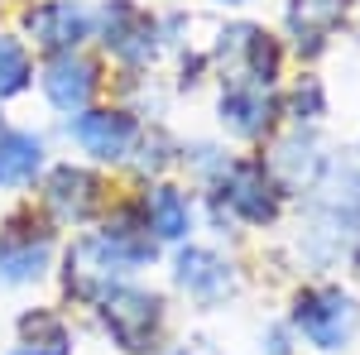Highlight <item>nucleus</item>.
I'll return each mask as SVG.
<instances>
[{
	"label": "nucleus",
	"mask_w": 360,
	"mask_h": 355,
	"mask_svg": "<svg viewBox=\"0 0 360 355\" xmlns=\"http://www.w3.org/2000/svg\"><path fill=\"white\" fill-rule=\"evenodd\" d=\"M217 115H221V130L231 139H264L278 120V96L274 86H255V82H226L221 101H217Z\"/></svg>",
	"instance_id": "9b49d317"
},
{
	"label": "nucleus",
	"mask_w": 360,
	"mask_h": 355,
	"mask_svg": "<svg viewBox=\"0 0 360 355\" xmlns=\"http://www.w3.org/2000/svg\"><path fill=\"white\" fill-rule=\"evenodd\" d=\"M34 86V58L20 34H0V101H15Z\"/></svg>",
	"instance_id": "6ab92c4d"
},
{
	"label": "nucleus",
	"mask_w": 360,
	"mask_h": 355,
	"mask_svg": "<svg viewBox=\"0 0 360 355\" xmlns=\"http://www.w3.org/2000/svg\"><path fill=\"white\" fill-rule=\"evenodd\" d=\"M264 168H269V178H274L283 192H307L317 178H322L327 159H322L317 135L298 125V130H288L283 139H274V154L264 159Z\"/></svg>",
	"instance_id": "2eb2a0df"
},
{
	"label": "nucleus",
	"mask_w": 360,
	"mask_h": 355,
	"mask_svg": "<svg viewBox=\"0 0 360 355\" xmlns=\"http://www.w3.org/2000/svg\"><path fill=\"white\" fill-rule=\"evenodd\" d=\"M173 288L183 298H193L197 307H221V302L236 298L240 278H236V264L217 254L207 245H178L173 254Z\"/></svg>",
	"instance_id": "1a4fd4ad"
},
{
	"label": "nucleus",
	"mask_w": 360,
	"mask_h": 355,
	"mask_svg": "<svg viewBox=\"0 0 360 355\" xmlns=\"http://www.w3.org/2000/svg\"><path fill=\"white\" fill-rule=\"evenodd\" d=\"M293 331L303 336L312 351L336 355V351H351L360 336V302L356 293L336 288V283H307L298 288L293 298V312H288Z\"/></svg>",
	"instance_id": "f03ea898"
},
{
	"label": "nucleus",
	"mask_w": 360,
	"mask_h": 355,
	"mask_svg": "<svg viewBox=\"0 0 360 355\" xmlns=\"http://www.w3.org/2000/svg\"><path fill=\"white\" fill-rule=\"evenodd\" d=\"M20 346H25L29 355H72V331H68V322L58 317V312H49V307H34V312H25L20 317Z\"/></svg>",
	"instance_id": "a211bd4d"
},
{
	"label": "nucleus",
	"mask_w": 360,
	"mask_h": 355,
	"mask_svg": "<svg viewBox=\"0 0 360 355\" xmlns=\"http://www.w3.org/2000/svg\"><path fill=\"white\" fill-rule=\"evenodd\" d=\"M10 355H29V351H25V346H20V351H10Z\"/></svg>",
	"instance_id": "5701e85b"
},
{
	"label": "nucleus",
	"mask_w": 360,
	"mask_h": 355,
	"mask_svg": "<svg viewBox=\"0 0 360 355\" xmlns=\"http://www.w3.org/2000/svg\"><path fill=\"white\" fill-rule=\"evenodd\" d=\"M101 312V327L125 355H149L159 331H164V298L149 293V288H135V283H115L106 298L96 302Z\"/></svg>",
	"instance_id": "7ed1b4c3"
},
{
	"label": "nucleus",
	"mask_w": 360,
	"mask_h": 355,
	"mask_svg": "<svg viewBox=\"0 0 360 355\" xmlns=\"http://www.w3.org/2000/svg\"><path fill=\"white\" fill-rule=\"evenodd\" d=\"M25 39L34 49H44V53H77L86 39H91V29H96V15L86 10L82 0H39V5H29L25 20Z\"/></svg>",
	"instance_id": "6e6552de"
},
{
	"label": "nucleus",
	"mask_w": 360,
	"mask_h": 355,
	"mask_svg": "<svg viewBox=\"0 0 360 355\" xmlns=\"http://www.w3.org/2000/svg\"><path fill=\"white\" fill-rule=\"evenodd\" d=\"M212 217L221 221H240V226H274L283 212V188L269 178L264 159H226V168L212 178Z\"/></svg>",
	"instance_id": "f257e3e1"
},
{
	"label": "nucleus",
	"mask_w": 360,
	"mask_h": 355,
	"mask_svg": "<svg viewBox=\"0 0 360 355\" xmlns=\"http://www.w3.org/2000/svg\"><path fill=\"white\" fill-rule=\"evenodd\" d=\"M139 217L159 245H188L197 226V207L178 183H149V192L139 197Z\"/></svg>",
	"instance_id": "4468645a"
},
{
	"label": "nucleus",
	"mask_w": 360,
	"mask_h": 355,
	"mask_svg": "<svg viewBox=\"0 0 360 355\" xmlns=\"http://www.w3.org/2000/svg\"><path fill=\"white\" fill-rule=\"evenodd\" d=\"M96 29H101V49L130 72L149 67L164 49V25L139 0H106L96 15Z\"/></svg>",
	"instance_id": "20e7f679"
},
{
	"label": "nucleus",
	"mask_w": 360,
	"mask_h": 355,
	"mask_svg": "<svg viewBox=\"0 0 360 355\" xmlns=\"http://www.w3.org/2000/svg\"><path fill=\"white\" fill-rule=\"evenodd\" d=\"M139 120L120 106H86L77 115H68V139L96 164H125L139 144Z\"/></svg>",
	"instance_id": "0eeeda50"
},
{
	"label": "nucleus",
	"mask_w": 360,
	"mask_h": 355,
	"mask_svg": "<svg viewBox=\"0 0 360 355\" xmlns=\"http://www.w3.org/2000/svg\"><path fill=\"white\" fill-rule=\"evenodd\" d=\"M53 226L39 221L34 212H20V217L5 221L0 231V283L5 288H25V283H39L49 264H53Z\"/></svg>",
	"instance_id": "423d86ee"
},
{
	"label": "nucleus",
	"mask_w": 360,
	"mask_h": 355,
	"mask_svg": "<svg viewBox=\"0 0 360 355\" xmlns=\"http://www.w3.org/2000/svg\"><path fill=\"white\" fill-rule=\"evenodd\" d=\"M125 278H130V273L111 259V250L96 240V231L82 235V240H72V250H68V269H63V283H68V293H72L77 302L96 307V302L106 298L115 283H125Z\"/></svg>",
	"instance_id": "f8f14e48"
},
{
	"label": "nucleus",
	"mask_w": 360,
	"mask_h": 355,
	"mask_svg": "<svg viewBox=\"0 0 360 355\" xmlns=\"http://www.w3.org/2000/svg\"><path fill=\"white\" fill-rule=\"evenodd\" d=\"M322 115H327V86L317 77H303L293 86V96H288V120L293 125H317Z\"/></svg>",
	"instance_id": "aec40b11"
},
{
	"label": "nucleus",
	"mask_w": 360,
	"mask_h": 355,
	"mask_svg": "<svg viewBox=\"0 0 360 355\" xmlns=\"http://www.w3.org/2000/svg\"><path fill=\"white\" fill-rule=\"evenodd\" d=\"M217 67L226 82H255V86H278L283 72V49L274 34L259 25H226L217 34Z\"/></svg>",
	"instance_id": "39448f33"
},
{
	"label": "nucleus",
	"mask_w": 360,
	"mask_h": 355,
	"mask_svg": "<svg viewBox=\"0 0 360 355\" xmlns=\"http://www.w3.org/2000/svg\"><path fill=\"white\" fill-rule=\"evenodd\" d=\"M44 164H49L44 135L0 125V192H20L29 183H39L44 178Z\"/></svg>",
	"instance_id": "f3484780"
},
{
	"label": "nucleus",
	"mask_w": 360,
	"mask_h": 355,
	"mask_svg": "<svg viewBox=\"0 0 360 355\" xmlns=\"http://www.w3.org/2000/svg\"><path fill=\"white\" fill-rule=\"evenodd\" d=\"M96 240L111 250V259L125 273H139L144 264L159 259V240L149 235V226H144V217H139V207H120V212H111V217L101 221Z\"/></svg>",
	"instance_id": "dca6fc26"
},
{
	"label": "nucleus",
	"mask_w": 360,
	"mask_h": 355,
	"mask_svg": "<svg viewBox=\"0 0 360 355\" xmlns=\"http://www.w3.org/2000/svg\"><path fill=\"white\" fill-rule=\"evenodd\" d=\"M269 355H288V336H283V331L269 336Z\"/></svg>",
	"instance_id": "412c9836"
},
{
	"label": "nucleus",
	"mask_w": 360,
	"mask_h": 355,
	"mask_svg": "<svg viewBox=\"0 0 360 355\" xmlns=\"http://www.w3.org/2000/svg\"><path fill=\"white\" fill-rule=\"evenodd\" d=\"M217 5H231V10H240V5H250V0H217Z\"/></svg>",
	"instance_id": "4be33fe9"
},
{
	"label": "nucleus",
	"mask_w": 360,
	"mask_h": 355,
	"mask_svg": "<svg viewBox=\"0 0 360 355\" xmlns=\"http://www.w3.org/2000/svg\"><path fill=\"white\" fill-rule=\"evenodd\" d=\"M39 86H44V96H49V106L63 110V115H77V110L91 106V96H96V63L77 53H53L44 63V72H39Z\"/></svg>",
	"instance_id": "ddd939ff"
},
{
	"label": "nucleus",
	"mask_w": 360,
	"mask_h": 355,
	"mask_svg": "<svg viewBox=\"0 0 360 355\" xmlns=\"http://www.w3.org/2000/svg\"><path fill=\"white\" fill-rule=\"evenodd\" d=\"M101 202H106V188H101V178L91 168L58 164L44 173V212L58 226H86L101 212Z\"/></svg>",
	"instance_id": "9d476101"
},
{
	"label": "nucleus",
	"mask_w": 360,
	"mask_h": 355,
	"mask_svg": "<svg viewBox=\"0 0 360 355\" xmlns=\"http://www.w3.org/2000/svg\"><path fill=\"white\" fill-rule=\"evenodd\" d=\"M168 355H188V351H168Z\"/></svg>",
	"instance_id": "b1692460"
}]
</instances>
